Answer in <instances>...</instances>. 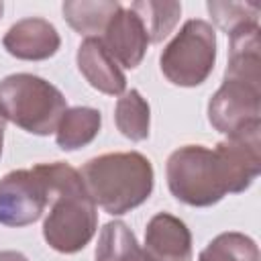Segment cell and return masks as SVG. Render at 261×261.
Instances as JSON below:
<instances>
[{
  "mask_svg": "<svg viewBox=\"0 0 261 261\" xmlns=\"http://www.w3.org/2000/svg\"><path fill=\"white\" fill-rule=\"evenodd\" d=\"M145 24L149 43H161L177 24L181 4L173 0H137L128 6Z\"/></svg>",
  "mask_w": 261,
  "mask_h": 261,
  "instance_id": "cell-17",
  "label": "cell"
},
{
  "mask_svg": "<svg viewBox=\"0 0 261 261\" xmlns=\"http://www.w3.org/2000/svg\"><path fill=\"white\" fill-rule=\"evenodd\" d=\"M75 61L80 73L94 90L108 96L124 94L126 77L118 67V63L114 61V57L106 51L100 37H86L77 47Z\"/></svg>",
  "mask_w": 261,
  "mask_h": 261,
  "instance_id": "cell-12",
  "label": "cell"
},
{
  "mask_svg": "<svg viewBox=\"0 0 261 261\" xmlns=\"http://www.w3.org/2000/svg\"><path fill=\"white\" fill-rule=\"evenodd\" d=\"M2 145H4V120L0 118V155H2Z\"/></svg>",
  "mask_w": 261,
  "mask_h": 261,
  "instance_id": "cell-21",
  "label": "cell"
},
{
  "mask_svg": "<svg viewBox=\"0 0 261 261\" xmlns=\"http://www.w3.org/2000/svg\"><path fill=\"white\" fill-rule=\"evenodd\" d=\"M208 122L226 137L261 126V77L224 73L208 102Z\"/></svg>",
  "mask_w": 261,
  "mask_h": 261,
  "instance_id": "cell-6",
  "label": "cell"
},
{
  "mask_svg": "<svg viewBox=\"0 0 261 261\" xmlns=\"http://www.w3.org/2000/svg\"><path fill=\"white\" fill-rule=\"evenodd\" d=\"M228 194L245 192L261 171V126L230 135L214 147Z\"/></svg>",
  "mask_w": 261,
  "mask_h": 261,
  "instance_id": "cell-8",
  "label": "cell"
},
{
  "mask_svg": "<svg viewBox=\"0 0 261 261\" xmlns=\"http://www.w3.org/2000/svg\"><path fill=\"white\" fill-rule=\"evenodd\" d=\"M0 261H29L18 251H0Z\"/></svg>",
  "mask_w": 261,
  "mask_h": 261,
  "instance_id": "cell-20",
  "label": "cell"
},
{
  "mask_svg": "<svg viewBox=\"0 0 261 261\" xmlns=\"http://www.w3.org/2000/svg\"><path fill=\"white\" fill-rule=\"evenodd\" d=\"M120 8L116 0H65L61 4L63 18L67 24L80 35H96L104 33L110 18Z\"/></svg>",
  "mask_w": 261,
  "mask_h": 261,
  "instance_id": "cell-14",
  "label": "cell"
},
{
  "mask_svg": "<svg viewBox=\"0 0 261 261\" xmlns=\"http://www.w3.org/2000/svg\"><path fill=\"white\" fill-rule=\"evenodd\" d=\"M114 122L122 137L139 143L149 137L151 108L139 90L124 92L114 106Z\"/></svg>",
  "mask_w": 261,
  "mask_h": 261,
  "instance_id": "cell-16",
  "label": "cell"
},
{
  "mask_svg": "<svg viewBox=\"0 0 261 261\" xmlns=\"http://www.w3.org/2000/svg\"><path fill=\"white\" fill-rule=\"evenodd\" d=\"M102 126V114L90 106H73L67 108L55 128L57 147L63 151H75L90 145Z\"/></svg>",
  "mask_w": 261,
  "mask_h": 261,
  "instance_id": "cell-13",
  "label": "cell"
},
{
  "mask_svg": "<svg viewBox=\"0 0 261 261\" xmlns=\"http://www.w3.org/2000/svg\"><path fill=\"white\" fill-rule=\"evenodd\" d=\"M2 45L16 59L43 61L57 53L61 37L49 20L41 16H29L14 22L6 31Z\"/></svg>",
  "mask_w": 261,
  "mask_h": 261,
  "instance_id": "cell-11",
  "label": "cell"
},
{
  "mask_svg": "<svg viewBox=\"0 0 261 261\" xmlns=\"http://www.w3.org/2000/svg\"><path fill=\"white\" fill-rule=\"evenodd\" d=\"M216 61L214 27L202 18H190L179 33L163 47L159 57L161 73L173 86L196 88L208 80Z\"/></svg>",
  "mask_w": 261,
  "mask_h": 261,
  "instance_id": "cell-5",
  "label": "cell"
},
{
  "mask_svg": "<svg viewBox=\"0 0 261 261\" xmlns=\"http://www.w3.org/2000/svg\"><path fill=\"white\" fill-rule=\"evenodd\" d=\"M102 43L114 61L126 69H135L149 47V35L143 20L130 10L120 6L104 29Z\"/></svg>",
  "mask_w": 261,
  "mask_h": 261,
  "instance_id": "cell-10",
  "label": "cell"
},
{
  "mask_svg": "<svg viewBox=\"0 0 261 261\" xmlns=\"http://www.w3.org/2000/svg\"><path fill=\"white\" fill-rule=\"evenodd\" d=\"M198 261H259L257 243L237 230L216 234L200 253Z\"/></svg>",
  "mask_w": 261,
  "mask_h": 261,
  "instance_id": "cell-18",
  "label": "cell"
},
{
  "mask_svg": "<svg viewBox=\"0 0 261 261\" xmlns=\"http://www.w3.org/2000/svg\"><path fill=\"white\" fill-rule=\"evenodd\" d=\"M145 261H192V232L184 220L157 212L145 228Z\"/></svg>",
  "mask_w": 261,
  "mask_h": 261,
  "instance_id": "cell-9",
  "label": "cell"
},
{
  "mask_svg": "<svg viewBox=\"0 0 261 261\" xmlns=\"http://www.w3.org/2000/svg\"><path fill=\"white\" fill-rule=\"evenodd\" d=\"M2 12H4V2L0 0V18H2Z\"/></svg>",
  "mask_w": 261,
  "mask_h": 261,
  "instance_id": "cell-22",
  "label": "cell"
},
{
  "mask_svg": "<svg viewBox=\"0 0 261 261\" xmlns=\"http://www.w3.org/2000/svg\"><path fill=\"white\" fill-rule=\"evenodd\" d=\"M35 167L41 171L49 192V212L43 222V239L53 251L73 255L96 234V204L90 198L80 171L69 163L53 161Z\"/></svg>",
  "mask_w": 261,
  "mask_h": 261,
  "instance_id": "cell-1",
  "label": "cell"
},
{
  "mask_svg": "<svg viewBox=\"0 0 261 261\" xmlns=\"http://www.w3.org/2000/svg\"><path fill=\"white\" fill-rule=\"evenodd\" d=\"M206 8L220 31L230 35L243 24L259 22V4L257 2H224V0H208Z\"/></svg>",
  "mask_w": 261,
  "mask_h": 261,
  "instance_id": "cell-19",
  "label": "cell"
},
{
  "mask_svg": "<svg viewBox=\"0 0 261 261\" xmlns=\"http://www.w3.org/2000/svg\"><path fill=\"white\" fill-rule=\"evenodd\" d=\"M65 96L51 82L33 73H12L0 82V118L39 137L55 133Z\"/></svg>",
  "mask_w": 261,
  "mask_h": 261,
  "instance_id": "cell-3",
  "label": "cell"
},
{
  "mask_svg": "<svg viewBox=\"0 0 261 261\" xmlns=\"http://www.w3.org/2000/svg\"><path fill=\"white\" fill-rule=\"evenodd\" d=\"M47 206V184L37 167L12 169L0 179V224L16 228L33 224Z\"/></svg>",
  "mask_w": 261,
  "mask_h": 261,
  "instance_id": "cell-7",
  "label": "cell"
},
{
  "mask_svg": "<svg viewBox=\"0 0 261 261\" xmlns=\"http://www.w3.org/2000/svg\"><path fill=\"white\" fill-rule=\"evenodd\" d=\"M84 186L104 212L120 216L141 206L153 192V165L139 151H118L92 157L80 171Z\"/></svg>",
  "mask_w": 261,
  "mask_h": 261,
  "instance_id": "cell-2",
  "label": "cell"
},
{
  "mask_svg": "<svg viewBox=\"0 0 261 261\" xmlns=\"http://www.w3.org/2000/svg\"><path fill=\"white\" fill-rule=\"evenodd\" d=\"M165 177L171 196L188 206L206 208L228 194L218 155L204 145H184L175 149L167 157Z\"/></svg>",
  "mask_w": 261,
  "mask_h": 261,
  "instance_id": "cell-4",
  "label": "cell"
},
{
  "mask_svg": "<svg viewBox=\"0 0 261 261\" xmlns=\"http://www.w3.org/2000/svg\"><path fill=\"white\" fill-rule=\"evenodd\" d=\"M96 261H145L135 232L122 220H110L98 234Z\"/></svg>",
  "mask_w": 261,
  "mask_h": 261,
  "instance_id": "cell-15",
  "label": "cell"
}]
</instances>
